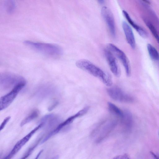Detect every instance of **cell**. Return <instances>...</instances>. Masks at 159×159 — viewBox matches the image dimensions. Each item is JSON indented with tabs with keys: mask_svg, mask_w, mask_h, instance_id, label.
<instances>
[{
	"mask_svg": "<svg viewBox=\"0 0 159 159\" xmlns=\"http://www.w3.org/2000/svg\"><path fill=\"white\" fill-rule=\"evenodd\" d=\"M75 64L78 68L98 78L107 86L110 87L112 85V81L110 76L89 61L80 59Z\"/></svg>",
	"mask_w": 159,
	"mask_h": 159,
	"instance_id": "6da1fadb",
	"label": "cell"
},
{
	"mask_svg": "<svg viewBox=\"0 0 159 159\" xmlns=\"http://www.w3.org/2000/svg\"><path fill=\"white\" fill-rule=\"evenodd\" d=\"M24 44L31 48L45 55L52 57H58L62 54V48L56 45L26 40Z\"/></svg>",
	"mask_w": 159,
	"mask_h": 159,
	"instance_id": "7a4b0ae2",
	"label": "cell"
},
{
	"mask_svg": "<svg viewBox=\"0 0 159 159\" xmlns=\"http://www.w3.org/2000/svg\"><path fill=\"white\" fill-rule=\"evenodd\" d=\"M26 83L24 78L20 75L9 72H4L0 75V88L3 90H8L22 83Z\"/></svg>",
	"mask_w": 159,
	"mask_h": 159,
	"instance_id": "3957f363",
	"label": "cell"
},
{
	"mask_svg": "<svg viewBox=\"0 0 159 159\" xmlns=\"http://www.w3.org/2000/svg\"><path fill=\"white\" fill-rule=\"evenodd\" d=\"M107 91L110 97L115 101L124 103H130L133 101V98L131 96L118 87H110Z\"/></svg>",
	"mask_w": 159,
	"mask_h": 159,
	"instance_id": "277c9868",
	"label": "cell"
},
{
	"mask_svg": "<svg viewBox=\"0 0 159 159\" xmlns=\"http://www.w3.org/2000/svg\"><path fill=\"white\" fill-rule=\"evenodd\" d=\"M25 84V83H23L17 85L13 88L9 93L1 98V111L3 110L9 106L15 98L19 93L24 87Z\"/></svg>",
	"mask_w": 159,
	"mask_h": 159,
	"instance_id": "5b68a950",
	"label": "cell"
},
{
	"mask_svg": "<svg viewBox=\"0 0 159 159\" xmlns=\"http://www.w3.org/2000/svg\"><path fill=\"white\" fill-rule=\"evenodd\" d=\"M108 49L121 61L125 68L126 75L129 76L131 74V68L129 60L125 53L112 43L107 45Z\"/></svg>",
	"mask_w": 159,
	"mask_h": 159,
	"instance_id": "8992f818",
	"label": "cell"
},
{
	"mask_svg": "<svg viewBox=\"0 0 159 159\" xmlns=\"http://www.w3.org/2000/svg\"><path fill=\"white\" fill-rule=\"evenodd\" d=\"M43 126V124L40 123L38 125L17 142L9 153L3 159H11L28 142L34 134Z\"/></svg>",
	"mask_w": 159,
	"mask_h": 159,
	"instance_id": "52a82bcc",
	"label": "cell"
},
{
	"mask_svg": "<svg viewBox=\"0 0 159 159\" xmlns=\"http://www.w3.org/2000/svg\"><path fill=\"white\" fill-rule=\"evenodd\" d=\"M101 15L106 22L111 35L115 37L116 35L115 22L113 14L108 7H102L101 10Z\"/></svg>",
	"mask_w": 159,
	"mask_h": 159,
	"instance_id": "ba28073f",
	"label": "cell"
},
{
	"mask_svg": "<svg viewBox=\"0 0 159 159\" xmlns=\"http://www.w3.org/2000/svg\"><path fill=\"white\" fill-rule=\"evenodd\" d=\"M104 54L111 72L115 76L119 77L120 75V69L113 53L108 49H106Z\"/></svg>",
	"mask_w": 159,
	"mask_h": 159,
	"instance_id": "9c48e42d",
	"label": "cell"
},
{
	"mask_svg": "<svg viewBox=\"0 0 159 159\" xmlns=\"http://www.w3.org/2000/svg\"><path fill=\"white\" fill-rule=\"evenodd\" d=\"M55 91V88L52 85L44 84L39 86L36 89L35 95L39 98L43 99L51 96Z\"/></svg>",
	"mask_w": 159,
	"mask_h": 159,
	"instance_id": "30bf717a",
	"label": "cell"
},
{
	"mask_svg": "<svg viewBox=\"0 0 159 159\" xmlns=\"http://www.w3.org/2000/svg\"><path fill=\"white\" fill-rule=\"evenodd\" d=\"M122 26L128 43L132 49H134L136 45L135 40L132 29L125 21L122 22Z\"/></svg>",
	"mask_w": 159,
	"mask_h": 159,
	"instance_id": "8fae6325",
	"label": "cell"
},
{
	"mask_svg": "<svg viewBox=\"0 0 159 159\" xmlns=\"http://www.w3.org/2000/svg\"><path fill=\"white\" fill-rule=\"evenodd\" d=\"M122 13L129 24L136 30L141 37L144 38L148 37V34L147 31L143 28L136 24L126 11L123 10Z\"/></svg>",
	"mask_w": 159,
	"mask_h": 159,
	"instance_id": "7c38bea8",
	"label": "cell"
},
{
	"mask_svg": "<svg viewBox=\"0 0 159 159\" xmlns=\"http://www.w3.org/2000/svg\"><path fill=\"white\" fill-rule=\"evenodd\" d=\"M107 107L109 112L113 115L120 120L124 116V111L121 110L115 105L111 102L107 103Z\"/></svg>",
	"mask_w": 159,
	"mask_h": 159,
	"instance_id": "4fadbf2b",
	"label": "cell"
},
{
	"mask_svg": "<svg viewBox=\"0 0 159 159\" xmlns=\"http://www.w3.org/2000/svg\"><path fill=\"white\" fill-rule=\"evenodd\" d=\"M124 114L123 118L120 120L122 123L127 127L131 126L132 122V117L131 113L128 111H124Z\"/></svg>",
	"mask_w": 159,
	"mask_h": 159,
	"instance_id": "5bb4252c",
	"label": "cell"
},
{
	"mask_svg": "<svg viewBox=\"0 0 159 159\" xmlns=\"http://www.w3.org/2000/svg\"><path fill=\"white\" fill-rule=\"evenodd\" d=\"M39 114V111L35 109L32 111L20 123V126H23L32 121L38 116Z\"/></svg>",
	"mask_w": 159,
	"mask_h": 159,
	"instance_id": "9a60e30c",
	"label": "cell"
},
{
	"mask_svg": "<svg viewBox=\"0 0 159 159\" xmlns=\"http://www.w3.org/2000/svg\"><path fill=\"white\" fill-rule=\"evenodd\" d=\"M147 48L149 55L152 60L157 61L159 60V53L157 49L151 44L148 43Z\"/></svg>",
	"mask_w": 159,
	"mask_h": 159,
	"instance_id": "2e32d148",
	"label": "cell"
},
{
	"mask_svg": "<svg viewBox=\"0 0 159 159\" xmlns=\"http://www.w3.org/2000/svg\"><path fill=\"white\" fill-rule=\"evenodd\" d=\"M4 7L6 11L9 13L14 12L16 8V4L14 1L11 0H7L4 3Z\"/></svg>",
	"mask_w": 159,
	"mask_h": 159,
	"instance_id": "e0dca14e",
	"label": "cell"
},
{
	"mask_svg": "<svg viewBox=\"0 0 159 159\" xmlns=\"http://www.w3.org/2000/svg\"><path fill=\"white\" fill-rule=\"evenodd\" d=\"M144 22L157 42L159 43V36L154 26L150 22L147 20H145Z\"/></svg>",
	"mask_w": 159,
	"mask_h": 159,
	"instance_id": "ac0fdd59",
	"label": "cell"
},
{
	"mask_svg": "<svg viewBox=\"0 0 159 159\" xmlns=\"http://www.w3.org/2000/svg\"><path fill=\"white\" fill-rule=\"evenodd\" d=\"M41 139L40 138L39 139L34 143L25 152L23 156L20 159H26L30 155L38 145Z\"/></svg>",
	"mask_w": 159,
	"mask_h": 159,
	"instance_id": "d6986e66",
	"label": "cell"
},
{
	"mask_svg": "<svg viewBox=\"0 0 159 159\" xmlns=\"http://www.w3.org/2000/svg\"><path fill=\"white\" fill-rule=\"evenodd\" d=\"M11 118V117L10 116H8L6 117L3 120V122L2 123L0 127V130H2L5 127L6 125L9 120Z\"/></svg>",
	"mask_w": 159,
	"mask_h": 159,
	"instance_id": "ffe728a7",
	"label": "cell"
},
{
	"mask_svg": "<svg viewBox=\"0 0 159 159\" xmlns=\"http://www.w3.org/2000/svg\"><path fill=\"white\" fill-rule=\"evenodd\" d=\"M113 159H130L129 156L126 154L119 155L115 157Z\"/></svg>",
	"mask_w": 159,
	"mask_h": 159,
	"instance_id": "44dd1931",
	"label": "cell"
},
{
	"mask_svg": "<svg viewBox=\"0 0 159 159\" xmlns=\"http://www.w3.org/2000/svg\"><path fill=\"white\" fill-rule=\"evenodd\" d=\"M150 154L154 159H159V157L152 151L150 152Z\"/></svg>",
	"mask_w": 159,
	"mask_h": 159,
	"instance_id": "7402d4cb",
	"label": "cell"
},
{
	"mask_svg": "<svg viewBox=\"0 0 159 159\" xmlns=\"http://www.w3.org/2000/svg\"><path fill=\"white\" fill-rule=\"evenodd\" d=\"M57 102H55L53 104L52 106H51L49 108V110H52L57 105Z\"/></svg>",
	"mask_w": 159,
	"mask_h": 159,
	"instance_id": "603a6c76",
	"label": "cell"
},
{
	"mask_svg": "<svg viewBox=\"0 0 159 159\" xmlns=\"http://www.w3.org/2000/svg\"><path fill=\"white\" fill-rule=\"evenodd\" d=\"M104 0H98V3H99L100 4H103L104 3Z\"/></svg>",
	"mask_w": 159,
	"mask_h": 159,
	"instance_id": "cb8c5ba5",
	"label": "cell"
},
{
	"mask_svg": "<svg viewBox=\"0 0 159 159\" xmlns=\"http://www.w3.org/2000/svg\"><path fill=\"white\" fill-rule=\"evenodd\" d=\"M58 156H56L54 157H53L50 159H58Z\"/></svg>",
	"mask_w": 159,
	"mask_h": 159,
	"instance_id": "d4e9b609",
	"label": "cell"
}]
</instances>
